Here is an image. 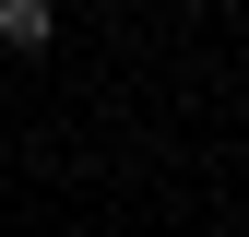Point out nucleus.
Segmentation results:
<instances>
[{
    "instance_id": "nucleus-1",
    "label": "nucleus",
    "mask_w": 249,
    "mask_h": 237,
    "mask_svg": "<svg viewBox=\"0 0 249 237\" xmlns=\"http://www.w3.org/2000/svg\"><path fill=\"white\" fill-rule=\"evenodd\" d=\"M36 48H59V12L48 0H0V59H36Z\"/></svg>"
}]
</instances>
